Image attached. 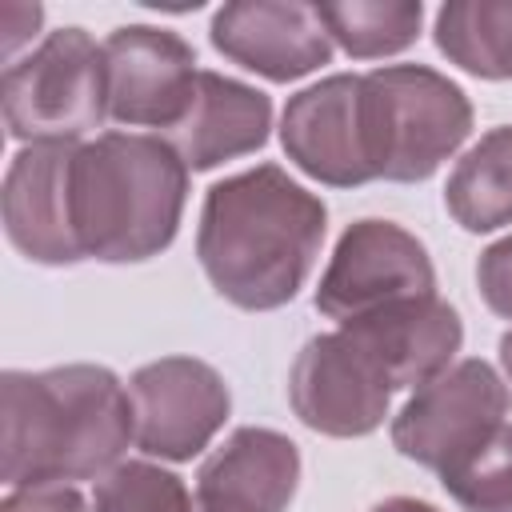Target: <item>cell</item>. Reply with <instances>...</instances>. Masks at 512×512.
Segmentation results:
<instances>
[{
    "instance_id": "cell-22",
    "label": "cell",
    "mask_w": 512,
    "mask_h": 512,
    "mask_svg": "<svg viewBox=\"0 0 512 512\" xmlns=\"http://www.w3.org/2000/svg\"><path fill=\"white\" fill-rule=\"evenodd\" d=\"M476 288L500 320H512V236H504V240H496L480 252Z\"/></svg>"
},
{
    "instance_id": "cell-7",
    "label": "cell",
    "mask_w": 512,
    "mask_h": 512,
    "mask_svg": "<svg viewBox=\"0 0 512 512\" xmlns=\"http://www.w3.org/2000/svg\"><path fill=\"white\" fill-rule=\"evenodd\" d=\"M416 296H436V272L424 244L392 220L348 224L316 284V308L336 324Z\"/></svg>"
},
{
    "instance_id": "cell-4",
    "label": "cell",
    "mask_w": 512,
    "mask_h": 512,
    "mask_svg": "<svg viewBox=\"0 0 512 512\" xmlns=\"http://www.w3.org/2000/svg\"><path fill=\"white\" fill-rule=\"evenodd\" d=\"M364 148L376 180H428L472 132V104L460 84L424 64H388L360 76Z\"/></svg>"
},
{
    "instance_id": "cell-23",
    "label": "cell",
    "mask_w": 512,
    "mask_h": 512,
    "mask_svg": "<svg viewBox=\"0 0 512 512\" xmlns=\"http://www.w3.org/2000/svg\"><path fill=\"white\" fill-rule=\"evenodd\" d=\"M0 512H92L76 488H16L4 496Z\"/></svg>"
},
{
    "instance_id": "cell-3",
    "label": "cell",
    "mask_w": 512,
    "mask_h": 512,
    "mask_svg": "<svg viewBox=\"0 0 512 512\" xmlns=\"http://www.w3.org/2000/svg\"><path fill=\"white\" fill-rule=\"evenodd\" d=\"M68 192L84 260L136 264L176 240L188 200V164L164 136L100 132L76 144Z\"/></svg>"
},
{
    "instance_id": "cell-24",
    "label": "cell",
    "mask_w": 512,
    "mask_h": 512,
    "mask_svg": "<svg viewBox=\"0 0 512 512\" xmlns=\"http://www.w3.org/2000/svg\"><path fill=\"white\" fill-rule=\"evenodd\" d=\"M40 20H44V8L40 4H4L0 8V28H4L0 32V52H4L8 64H16L20 44H28L36 36Z\"/></svg>"
},
{
    "instance_id": "cell-19",
    "label": "cell",
    "mask_w": 512,
    "mask_h": 512,
    "mask_svg": "<svg viewBox=\"0 0 512 512\" xmlns=\"http://www.w3.org/2000/svg\"><path fill=\"white\" fill-rule=\"evenodd\" d=\"M332 44H340L356 60L396 56L416 44L424 4L420 0H336L316 4Z\"/></svg>"
},
{
    "instance_id": "cell-1",
    "label": "cell",
    "mask_w": 512,
    "mask_h": 512,
    "mask_svg": "<svg viewBox=\"0 0 512 512\" xmlns=\"http://www.w3.org/2000/svg\"><path fill=\"white\" fill-rule=\"evenodd\" d=\"M328 208L280 164H256L208 188L196 256L208 284L244 312L288 304L324 244Z\"/></svg>"
},
{
    "instance_id": "cell-10",
    "label": "cell",
    "mask_w": 512,
    "mask_h": 512,
    "mask_svg": "<svg viewBox=\"0 0 512 512\" xmlns=\"http://www.w3.org/2000/svg\"><path fill=\"white\" fill-rule=\"evenodd\" d=\"M196 52L184 36L152 24H124L104 40L108 120L172 132L196 96Z\"/></svg>"
},
{
    "instance_id": "cell-16",
    "label": "cell",
    "mask_w": 512,
    "mask_h": 512,
    "mask_svg": "<svg viewBox=\"0 0 512 512\" xmlns=\"http://www.w3.org/2000/svg\"><path fill=\"white\" fill-rule=\"evenodd\" d=\"M268 128H272V100L260 88L200 68L192 108L164 140L192 172H208L224 160L264 148Z\"/></svg>"
},
{
    "instance_id": "cell-8",
    "label": "cell",
    "mask_w": 512,
    "mask_h": 512,
    "mask_svg": "<svg viewBox=\"0 0 512 512\" xmlns=\"http://www.w3.org/2000/svg\"><path fill=\"white\" fill-rule=\"evenodd\" d=\"M288 400L312 432L352 440L384 424L392 384L376 356L348 328H336L304 340L288 372Z\"/></svg>"
},
{
    "instance_id": "cell-17",
    "label": "cell",
    "mask_w": 512,
    "mask_h": 512,
    "mask_svg": "<svg viewBox=\"0 0 512 512\" xmlns=\"http://www.w3.org/2000/svg\"><path fill=\"white\" fill-rule=\"evenodd\" d=\"M444 208L464 232L512 224V124L484 132L452 168Z\"/></svg>"
},
{
    "instance_id": "cell-6",
    "label": "cell",
    "mask_w": 512,
    "mask_h": 512,
    "mask_svg": "<svg viewBox=\"0 0 512 512\" xmlns=\"http://www.w3.org/2000/svg\"><path fill=\"white\" fill-rule=\"evenodd\" d=\"M512 412V392L488 360H460L412 392L392 420L400 456L432 468L436 476L480 448Z\"/></svg>"
},
{
    "instance_id": "cell-2",
    "label": "cell",
    "mask_w": 512,
    "mask_h": 512,
    "mask_svg": "<svg viewBox=\"0 0 512 512\" xmlns=\"http://www.w3.org/2000/svg\"><path fill=\"white\" fill-rule=\"evenodd\" d=\"M136 440L128 388L104 364L0 376V476L16 488H72L108 476Z\"/></svg>"
},
{
    "instance_id": "cell-21",
    "label": "cell",
    "mask_w": 512,
    "mask_h": 512,
    "mask_svg": "<svg viewBox=\"0 0 512 512\" xmlns=\"http://www.w3.org/2000/svg\"><path fill=\"white\" fill-rule=\"evenodd\" d=\"M92 512H200L184 480L148 460H124L96 480Z\"/></svg>"
},
{
    "instance_id": "cell-20",
    "label": "cell",
    "mask_w": 512,
    "mask_h": 512,
    "mask_svg": "<svg viewBox=\"0 0 512 512\" xmlns=\"http://www.w3.org/2000/svg\"><path fill=\"white\" fill-rule=\"evenodd\" d=\"M440 484L464 512H512V420H504L464 460L444 468Z\"/></svg>"
},
{
    "instance_id": "cell-13",
    "label": "cell",
    "mask_w": 512,
    "mask_h": 512,
    "mask_svg": "<svg viewBox=\"0 0 512 512\" xmlns=\"http://www.w3.org/2000/svg\"><path fill=\"white\" fill-rule=\"evenodd\" d=\"M76 144H28L4 172V236L32 264H80L84 252L72 228V172Z\"/></svg>"
},
{
    "instance_id": "cell-15",
    "label": "cell",
    "mask_w": 512,
    "mask_h": 512,
    "mask_svg": "<svg viewBox=\"0 0 512 512\" xmlns=\"http://www.w3.org/2000/svg\"><path fill=\"white\" fill-rule=\"evenodd\" d=\"M348 328L384 368L392 392L400 388H424L444 368H452V356L464 344L460 312L440 296H416L388 308H376L368 316L344 320Z\"/></svg>"
},
{
    "instance_id": "cell-12",
    "label": "cell",
    "mask_w": 512,
    "mask_h": 512,
    "mask_svg": "<svg viewBox=\"0 0 512 512\" xmlns=\"http://www.w3.org/2000/svg\"><path fill=\"white\" fill-rule=\"evenodd\" d=\"M280 144L304 176L328 188H360L376 180L364 148L360 76L336 72L296 92L280 116Z\"/></svg>"
},
{
    "instance_id": "cell-5",
    "label": "cell",
    "mask_w": 512,
    "mask_h": 512,
    "mask_svg": "<svg viewBox=\"0 0 512 512\" xmlns=\"http://www.w3.org/2000/svg\"><path fill=\"white\" fill-rule=\"evenodd\" d=\"M4 124L24 144H80L108 120L104 44L84 28L48 32L28 56L4 68Z\"/></svg>"
},
{
    "instance_id": "cell-11",
    "label": "cell",
    "mask_w": 512,
    "mask_h": 512,
    "mask_svg": "<svg viewBox=\"0 0 512 512\" xmlns=\"http://www.w3.org/2000/svg\"><path fill=\"white\" fill-rule=\"evenodd\" d=\"M208 40L232 64L288 84L332 60V36L304 0H236L212 12Z\"/></svg>"
},
{
    "instance_id": "cell-14",
    "label": "cell",
    "mask_w": 512,
    "mask_h": 512,
    "mask_svg": "<svg viewBox=\"0 0 512 512\" xmlns=\"http://www.w3.org/2000/svg\"><path fill=\"white\" fill-rule=\"evenodd\" d=\"M300 484V448L272 428H236L196 472L200 512H284Z\"/></svg>"
},
{
    "instance_id": "cell-25",
    "label": "cell",
    "mask_w": 512,
    "mask_h": 512,
    "mask_svg": "<svg viewBox=\"0 0 512 512\" xmlns=\"http://www.w3.org/2000/svg\"><path fill=\"white\" fill-rule=\"evenodd\" d=\"M372 512H440V508H432V504H424V500H412V496H392V500L376 504Z\"/></svg>"
},
{
    "instance_id": "cell-9",
    "label": "cell",
    "mask_w": 512,
    "mask_h": 512,
    "mask_svg": "<svg viewBox=\"0 0 512 512\" xmlns=\"http://www.w3.org/2000/svg\"><path fill=\"white\" fill-rule=\"evenodd\" d=\"M136 448L160 460H192L224 428L232 396L224 376L196 356H164L128 380Z\"/></svg>"
},
{
    "instance_id": "cell-26",
    "label": "cell",
    "mask_w": 512,
    "mask_h": 512,
    "mask_svg": "<svg viewBox=\"0 0 512 512\" xmlns=\"http://www.w3.org/2000/svg\"><path fill=\"white\" fill-rule=\"evenodd\" d=\"M500 364H504V376L512 380V332L500 336Z\"/></svg>"
},
{
    "instance_id": "cell-18",
    "label": "cell",
    "mask_w": 512,
    "mask_h": 512,
    "mask_svg": "<svg viewBox=\"0 0 512 512\" xmlns=\"http://www.w3.org/2000/svg\"><path fill=\"white\" fill-rule=\"evenodd\" d=\"M436 48L480 80H512V0H452L436 12Z\"/></svg>"
}]
</instances>
